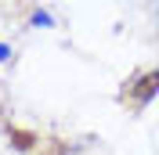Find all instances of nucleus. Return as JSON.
<instances>
[{
    "label": "nucleus",
    "mask_w": 159,
    "mask_h": 155,
    "mask_svg": "<svg viewBox=\"0 0 159 155\" xmlns=\"http://www.w3.org/2000/svg\"><path fill=\"white\" fill-rule=\"evenodd\" d=\"M156 94H159V69H152V72H141V76H134V83H127L119 97H123V101H130L134 108H145Z\"/></svg>",
    "instance_id": "obj_1"
},
{
    "label": "nucleus",
    "mask_w": 159,
    "mask_h": 155,
    "mask_svg": "<svg viewBox=\"0 0 159 155\" xmlns=\"http://www.w3.org/2000/svg\"><path fill=\"white\" fill-rule=\"evenodd\" d=\"M29 25H36V29H51L54 18H51V11H33V15H29Z\"/></svg>",
    "instance_id": "obj_2"
},
{
    "label": "nucleus",
    "mask_w": 159,
    "mask_h": 155,
    "mask_svg": "<svg viewBox=\"0 0 159 155\" xmlns=\"http://www.w3.org/2000/svg\"><path fill=\"white\" fill-rule=\"evenodd\" d=\"M11 137H15V144H18V148H29V144H33L29 134H11Z\"/></svg>",
    "instance_id": "obj_3"
},
{
    "label": "nucleus",
    "mask_w": 159,
    "mask_h": 155,
    "mask_svg": "<svg viewBox=\"0 0 159 155\" xmlns=\"http://www.w3.org/2000/svg\"><path fill=\"white\" fill-rule=\"evenodd\" d=\"M11 58V47H7V43H0V61H7Z\"/></svg>",
    "instance_id": "obj_4"
}]
</instances>
